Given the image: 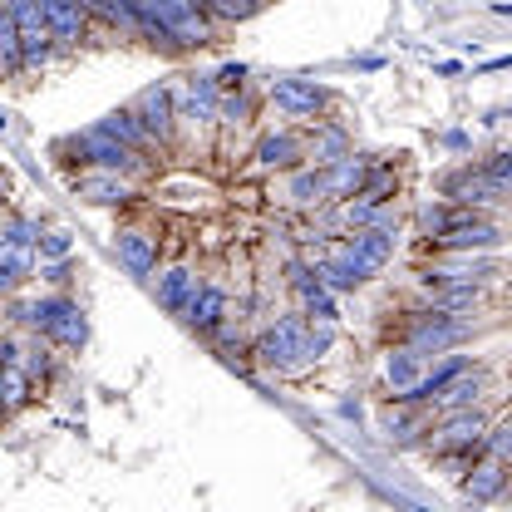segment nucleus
Here are the masks:
<instances>
[{
  "instance_id": "obj_13",
  "label": "nucleus",
  "mask_w": 512,
  "mask_h": 512,
  "mask_svg": "<svg viewBox=\"0 0 512 512\" xmlns=\"http://www.w3.org/2000/svg\"><path fill=\"white\" fill-rule=\"evenodd\" d=\"M138 119L148 124V133L168 138V128H173V94H168V89H143V99H138Z\"/></svg>"
},
{
  "instance_id": "obj_2",
  "label": "nucleus",
  "mask_w": 512,
  "mask_h": 512,
  "mask_svg": "<svg viewBox=\"0 0 512 512\" xmlns=\"http://www.w3.org/2000/svg\"><path fill=\"white\" fill-rule=\"evenodd\" d=\"M256 355H261V365H271V370H301L306 360H316L306 320H301V316H281L271 330H266V335H261Z\"/></svg>"
},
{
  "instance_id": "obj_25",
  "label": "nucleus",
  "mask_w": 512,
  "mask_h": 512,
  "mask_svg": "<svg viewBox=\"0 0 512 512\" xmlns=\"http://www.w3.org/2000/svg\"><path fill=\"white\" fill-rule=\"evenodd\" d=\"M0 247H40V227H30V222H10L5 232H0Z\"/></svg>"
},
{
  "instance_id": "obj_7",
  "label": "nucleus",
  "mask_w": 512,
  "mask_h": 512,
  "mask_svg": "<svg viewBox=\"0 0 512 512\" xmlns=\"http://www.w3.org/2000/svg\"><path fill=\"white\" fill-rule=\"evenodd\" d=\"M434 247L448 252H468V247H498V227L483 217H448V227L434 237Z\"/></svg>"
},
{
  "instance_id": "obj_1",
  "label": "nucleus",
  "mask_w": 512,
  "mask_h": 512,
  "mask_svg": "<svg viewBox=\"0 0 512 512\" xmlns=\"http://www.w3.org/2000/svg\"><path fill=\"white\" fill-rule=\"evenodd\" d=\"M15 320L35 325L40 335H50L55 345H69V350H79L89 340V320H84V311L69 296H45L35 306H15Z\"/></svg>"
},
{
  "instance_id": "obj_14",
  "label": "nucleus",
  "mask_w": 512,
  "mask_h": 512,
  "mask_svg": "<svg viewBox=\"0 0 512 512\" xmlns=\"http://www.w3.org/2000/svg\"><path fill=\"white\" fill-rule=\"evenodd\" d=\"M222 311H227V296L217 291V286H202L197 296H192V306H188V325L192 330H217L222 325Z\"/></svg>"
},
{
  "instance_id": "obj_3",
  "label": "nucleus",
  "mask_w": 512,
  "mask_h": 512,
  "mask_svg": "<svg viewBox=\"0 0 512 512\" xmlns=\"http://www.w3.org/2000/svg\"><path fill=\"white\" fill-rule=\"evenodd\" d=\"M473 330V320L468 316H453V311H424V316L409 325V350H419V355H444L448 345H458L463 335Z\"/></svg>"
},
{
  "instance_id": "obj_31",
  "label": "nucleus",
  "mask_w": 512,
  "mask_h": 512,
  "mask_svg": "<svg viewBox=\"0 0 512 512\" xmlns=\"http://www.w3.org/2000/svg\"><path fill=\"white\" fill-rule=\"evenodd\" d=\"M45 276H50L55 286H64V281H69V266H64V256H60V261H50V266H45Z\"/></svg>"
},
{
  "instance_id": "obj_29",
  "label": "nucleus",
  "mask_w": 512,
  "mask_h": 512,
  "mask_svg": "<svg viewBox=\"0 0 512 512\" xmlns=\"http://www.w3.org/2000/svg\"><path fill=\"white\" fill-rule=\"evenodd\" d=\"M488 448H493V458H512V424L508 429H498V434L488 439Z\"/></svg>"
},
{
  "instance_id": "obj_19",
  "label": "nucleus",
  "mask_w": 512,
  "mask_h": 512,
  "mask_svg": "<svg viewBox=\"0 0 512 512\" xmlns=\"http://www.w3.org/2000/svg\"><path fill=\"white\" fill-rule=\"evenodd\" d=\"M296 138L291 133H271V138H261L256 143V163H266V168H291L296 163Z\"/></svg>"
},
{
  "instance_id": "obj_32",
  "label": "nucleus",
  "mask_w": 512,
  "mask_h": 512,
  "mask_svg": "<svg viewBox=\"0 0 512 512\" xmlns=\"http://www.w3.org/2000/svg\"><path fill=\"white\" fill-rule=\"evenodd\" d=\"M483 69H512V55H503V60H488Z\"/></svg>"
},
{
  "instance_id": "obj_30",
  "label": "nucleus",
  "mask_w": 512,
  "mask_h": 512,
  "mask_svg": "<svg viewBox=\"0 0 512 512\" xmlns=\"http://www.w3.org/2000/svg\"><path fill=\"white\" fill-rule=\"evenodd\" d=\"M242 79H247V64H227V69L217 74V84H222V89H232V84L242 89Z\"/></svg>"
},
{
  "instance_id": "obj_6",
  "label": "nucleus",
  "mask_w": 512,
  "mask_h": 512,
  "mask_svg": "<svg viewBox=\"0 0 512 512\" xmlns=\"http://www.w3.org/2000/svg\"><path fill=\"white\" fill-rule=\"evenodd\" d=\"M271 104L286 109V114H296V119H311V114H320V104H325V89H320L316 79H276L271 84Z\"/></svg>"
},
{
  "instance_id": "obj_24",
  "label": "nucleus",
  "mask_w": 512,
  "mask_h": 512,
  "mask_svg": "<svg viewBox=\"0 0 512 512\" xmlns=\"http://www.w3.org/2000/svg\"><path fill=\"white\" fill-rule=\"evenodd\" d=\"M483 173H488V183L503 192V197H512V153H493L483 163Z\"/></svg>"
},
{
  "instance_id": "obj_34",
  "label": "nucleus",
  "mask_w": 512,
  "mask_h": 512,
  "mask_svg": "<svg viewBox=\"0 0 512 512\" xmlns=\"http://www.w3.org/2000/svg\"><path fill=\"white\" fill-rule=\"evenodd\" d=\"M498 15H512V5H498Z\"/></svg>"
},
{
  "instance_id": "obj_20",
  "label": "nucleus",
  "mask_w": 512,
  "mask_h": 512,
  "mask_svg": "<svg viewBox=\"0 0 512 512\" xmlns=\"http://www.w3.org/2000/svg\"><path fill=\"white\" fill-rule=\"evenodd\" d=\"M30 266H35V256L25 252V247H0V296L15 291L30 276Z\"/></svg>"
},
{
  "instance_id": "obj_28",
  "label": "nucleus",
  "mask_w": 512,
  "mask_h": 512,
  "mask_svg": "<svg viewBox=\"0 0 512 512\" xmlns=\"http://www.w3.org/2000/svg\"><path fill=\"white\" fill-rule=\"evenodd\" d=\"M316 192H325V173H301L296 178V197H316Z\"/></svg>"
},
{
  "instance_id": "obj_5",
  "label": "nucleus",
  "mask_w": 512,
  "mask_h": 512,
  "mask_svg": "<svg viewBox=\"0 0 512 512\" xmlns=\"http://www.w3.org/2000/svg\"><path fill=\"white\" fill-rule=\"evenodd\" d=\"M74 148L84 153V163H99L104 173H119V168H138V153L119 143L114 133H104V128H89L84 138H74Z\"/></svg>"
},
{
  "instance_id": "obj_16",
  "label": "nucleus",
  "mask_w": 512,
  "mask_h": 512,
  "mask_svg": "<svg viewBox=\"0 0 512 512\" xmlns=\"http://www.w3.org/2000/svg\"><path fill=\"white\" fill-rule=\"evenodd\" d=\"M483 444V419L478 414H458V419H448L444 429H439V453H448V448H478Z\"/></svg>"
},
{
  "instance_id": "obj_22",
  "label": "nucleus",
  "mask_w": 512,
  "mask_h": 512,
  "mask_svg": "<svg viewBox=\"0 0 512 512\" xmlns=\"http://www.w3.org/2000/svg\"><path fill=\"white\" fill-rule=\"evenodd\" d=\"M74 188L84 192L89 202H124V197H128V188L114 178V173H109V178H79Z\"/></svg>"
},
{
  "instance_id": "obj_9",
  "label": "nucleus",
  "mask_w": 512,
  "mask_h": 512,
  "mask_svg": "<svg viewBox=\"0 0 512 512\" xmlns=\"http://www.w3.org/2000/svg\"><path fill=\"white\" fill-rule=\"evenodd\" d=\"M444 197H453V202H493V197H503V192L488 183L483 168H458V173L444 178Z\"/></svg>"
},
{
  "instance_id": "obj_18",
  "label": "nucleus",
  "mask_w": 512,
  "mask_h": 512,
  "mask_svg": "<svg viewBox=\"0 0 512 512\" xmlns=\"http://www.w3.org/2000/svg\"><path fill=\"white\" fill-rule=\"evenodd\" d=\"M360 183H365V163H355V158H330V173H325V192H330V197L360 192Z\"/></svg>"
},
{
  "instance_id": "obj_17",
  "label": "nucleus",
  "mask_w": 512,
  "mask_h": 512,
  "mask_svg": "<svg viewBox=\"0 0 512 512\" xmlns=\"http://www.w3.org/2000/svg\"><path fill=\"white\" fill-rule=\"evenodd\" d=\"M25 69V55H20V30H15V10L5 0L0 10V74H20Z\"/></svg>"
},
{
  "instance_id": "obj_21",
  "label": "nucleus",
  "mask_w": 512,
  "mask_h": 512,
  "mask_svg": "<svg viewBox=\"0 0 512 512\" xmlns=\"http://www.w3.org/2000/svg\"><path fill=\"white\" fill-rule=\"evenodd\" d=\"M498 488H503V458L483 463V468H478V473H473V478L463 483V493H468L473 503H488V498H493Z\"/></svg>"
},
{
  "instance_id": "obj_10",
  "label": "nucleus",
  "mask_w": 512,
  "mask_h": 512,
  "mask_svg": "<svg viewBox=\"0 0 512 512\" xmlns=\"http://www.w3.org/2000/svg\"><path fill=\"white\" fill-rule=\"evenodd\" d=\"M119 261H124L128 276L148 281V276H153V266H158V247H153V237H143V232H124V237H119Z\"/></svg>"
},
{
  "instance_id": "obj_4",
  "label": "nucleus",
  "mask_w": 512,
  "mask_h": 512,
  "mask_svg": "<svg viewBox=\"0 0 512 512\" xmlns=\"http://www.w3.org/2000/svg\"><path fill=\"white\" fill-rule=\"evenodd\" d=\"M15 10V30H20V55H25V69L50 60V20H45V5L40 0H10Z\"/></svg>"
},
{
  "instance_id": "obj_23",
  "label": "nucleus",
  "mask_w": 512,
  "mask_h": 512,
  "mask_svg": "<svg viewBox=\"0 0 512 512\" xmlns=\"http://www.w3.org/2000/svg\"><path fill=\"white\" fill-rule=\"evenodd\" d=\"M389 380H394V389H409V384H419V350L389 355Z\"/></svg>"
},
{
  "instance_id": "obj_12",
  "label": "nucleus",
  "mask_w": 512,
  "mask_h": 512,
  "mask_svg": "<svg viewBox=\"0 0 512 512\" xmlns=\"http://www.w3.org/2000/svg\"><path fill=\"white\" fill-rule=\"evenodd\" d=\"M99 128H104V133H114L119 143H128L133 153H143V148L153 143V133H148V124H143V119H138L133 109H114L109 119H99Z\"/></svg>"
},
{
  "instance_id": "obj_11",
  "label": "nucleus",
  "mask_w": 512,
  "mask_h": 512,
  "mask_svg": "<svg viewBox=\"0 0 512 512\" xmlns=\"http://www.w3.org/2000/svg\"><path fill=\"white\" fill-rule=\"evenodd\" d=\"M345 247H350V256H355L365 271H380L384 261H389V252H394V232H389V227H370V232L350 237Z\"/></svg>"
},
{
  "instance_id": "obj_27",
  "label": "nucleus",
  "mask_w": 512,
  "mask_h": 512,
  "mask_svg": "<svg viewBox=\"0 0 512 512\" xmlns=\"http://www.w3.org/2000/svg\"><path fill=\"white\" fill-rule=\"evenodd\" d=\"M448 217H453L448 207H424V217H419V222H424V232H429V237H439V232L448 227Z\"/></svg>"
},
{
  "instance_id": "obj_15",
  "label": "nucleus",
  "mask_w": 512,
  "mask_h": 512,
  "mask_svg": "<svg viewBox=\"0 0 512 512\" xmlns=\"http://www.w3.org/2000/svg\"><path fill=\"white\" fill-rule=\"evenodd\" d=\"M463 370H468V360H448L444 370H434V375H424L419 384H409V389H404L399 399H404V404H424V399H439V394H444V389L458 380Z\"/></svg>"
},
{
  "instance_id": "obj_8",
  "label": "nucleus",
  "mask_w": 512,
  "mask_h": 512,
  "mask_svg": "<svg viewBox=\"0 0 512 512\" xmlns=\"http://www.w3.org/2000/svg\"><path fill=\"white\" fill-rule=\"evenodd\" d=\"M192 296H197V276H192L188 266H173L168 276H158V306L168 316H188Z\"/></svg>"
},
{
  "instance_id": "obj_35",
  "label": "nucleus",
  "mask_w": 512,
  "mask_h": 512,
  "mask_svg": "<svg viewBox=\"0 0 512 512\" xmlns=\"http://www.w3.org/2000/svg\"><path fill=\"white\" fill-rule=\"evenodd\" d=\"M0 10H5V0H0Z\"/></svg>"
},
{
  "instance_id": "obj_33",
  "label": "nucleus",
  "mask_w": 512,
  "mask_h": 512,
  "mask_svg": "<svg viewBox=\"0 0 512 512\" xmlns=\"http://www.w3.org/2000/svg\"><path fill=\"white\" fill-rule=\"evenodd\" d=\"M0 394H5V380H0ZM0 414H5V399H0Z\"/></svg>"
},
{
  "instance_id": "obj_26",
  "label": "nucleus",
  "mask_w": 512,
  "mask_h": 512,
  "mask_svg": "<svg viewBox=\"0 0 512 512\" xmlns=\"http://www.w3.org/2000/svg\"><path fill=\"white\" fill-rule=\"evenodd\" d=\"M40 256H50V261L69 256V237L64 232H40Z\"/></svg>"
}]
</instances>
